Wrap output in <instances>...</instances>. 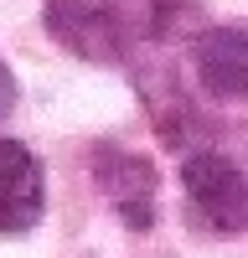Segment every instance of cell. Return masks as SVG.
<instances>
[{
	"instance_id": "obj_1",
	"label": "cell",
	"mask_w": 248,
	"mask_h": 258,
	"mask_svg": "<svg viewBox=\"0 0 248 258\" xmlns=\"http://www.w3.org/2000/svg\"><path fill=\"white\" fill-rule=\"evenodd\" d=\"M181 186H186V217H197L217 238H238L248 222V186L243 165L217 150H192L181 160Z\"/></svg>"
},
{
	"instance_id": "obj_2",
	"label": "cell",
	"mask_w": 248,
	"mask_h": 258,
	"mask_svg": "<svg viewBox=\"0 0 248 258\" xmlns=\"http://www.w3.org/2000/svg\"><path fill=\"white\" fill-rule=\"evenodd\" d=\"M93 186L114 202L119 222L130 232L155 227L160 176H155V160L150 155H135V150H124V145H93Z\"/></svg>"
},
{
	"instance_id": "obj_3",
	"label": "cell",
	"mask_w": 248,
	"mask_h": 258,
	"mask_svg": "<svg viewBox=\"0 0 248 258\" xmlns=\"http://www.w3.org/2000/svg\"><path fill=\"white\" fill-rule=\"evenodd\" d=\"M41 21L57 47L83 62H119L124 52V36L103 0H41Z\"/></svg>"
},
{
	"instance_id": "obj_4",
	"label": "cell",
	"mask_w": 248,
	"mask_h": 258,
	"mask_svg": "<svg viewBox=\"0 0 248 258\" xmlns=\"http://www.w3.org/2000/svg\"><path fill=\"white\" fill-rule=\"evenodd\" d=\"M47 212V176L31 145L21 140H0V232L21 238L31 232Z\"/></svg>"
},
{
	"instance_id": "obj_5",
	"label": "cell",
	"mask_w": 248,
	"mask_h": 258,
	"mask_svg": "<svg viewBox=\"0 0 248 258\" xmlns=\"http://www.w3.org/2000/svg\"><path fill=\"white\" fill-rule=\"evenodd\" d=\"M197 83L222 103H238L248 93V31L243 26H207L192 41Z\"/></svg>"
},
{
	"instance_id": "obj_6",
	"label": "cell",
	"mask_w": 248,
	"mask_h": 258,
	"mask_svg": "<svg viewBox=\"0 0 248 258\" xmlns=\"http://www.w3.org/2000/svg\"><path fill=\"white\" fill-rule=\"evenodd\" d=\"M11 109H16V73H11V62L0 57V124L11 119Z\"/></svg>"
}]
</instances>
